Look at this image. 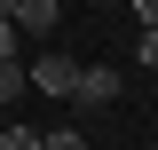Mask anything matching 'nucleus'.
<instances>
[{
    "label": "nucleus",
    "instance_id": "obj_1",
    "mask_svg": "<svg viewBox=\"0 0 158 150\" xmlns=\"http://www.w3.org/2000/svg\"><path fill=\"white\" fill-rule=\"evenodd\" d=\"M71 103H79V111H111V103H118V71H111V63H79Z\"/></svg>",
    "mask_w": 158,
    "mask_h": 150
},
{
    "label": "nucleus",
    "instance_id": "obj_2",
    "mask_svg": "<svg viewBox=\"0 0 158 150\" xmlns=\"http://www.w3.org/2000/svg\"><path fill=\"white\" fill-rule=\"evenodd\" d=\"M24 79H32L40 95H63V103H71V79H79V63H71V56L56 48V56H40V63H24Z\"/></svg>",
    "mask_w": 158,
    "mask_h": 150
},
{
    "label": "nucleus",
    "instance_id": "obj_3",
    "mask_svg": "<svg viewBox=\"0 0 158 150\" xmlns=\"http://www.w3.org/2000/svg\"><path fill=\"white\" fill-rule=\"evenodd\" d=\"M56 16H63L56 0H16V16H8V24H16V32H56Z\"/></svg>",
    "mask_w": 158,
    "mask_h": 150
},
{
    "label": "nucleus",
    "instance_id": "obj_4",
    "mask_svg": "<svg viewBox=\"0 0 158 150\" xmlns=\"http://www.w3.org/2000/svg\"><path fill=\"white\" fill-rule=\"evenodd\" d=\"M24 95H32V79H24V63H0V111H16Z\"/></svg>",
    "mask_w": 158,
    "mask_h": 150
},
{
    "label": "nucleus",
    "instance_id": "obj_5",
    "mask_svg": "<svg viewBox=\"0 0 158 150\" xmlns=\"http://www.w3.org/2000/svg\"><path fill=\"white\" fill-rule=\"evenodd\" d=\"M0 150H40V127H24V119H8V127H0Z\"/></svg>",
    "mask_w": 158,
    "mask_h": 150
},
{
    "label": "nucleus",
    "instance_id": "obj_6",
    "mask_svg": "<svg viewBox=\"0 0 158 150\" xmlns=\"http://www.w3.org/2000/svg\"><path fill=\"white\" fill-rule=\"evenodd\" d=\"M40 150H87V142H79V127H48V134H40Z\"/></svg>",
    "mask_w": 158,
    "mask_h": 150
},
{
    "label": "nucleus",
    "instance_id": "obj_7",
    "mask_svg": "<svg viewBox=\"0 0 158 150\" xmlns=\"http://www.w3.org/2000/svg\"><path fill=\"white\" fill-rule=\"evenodd\" d=\"M135 63H142V71H158V32H142V40H135Z\"/></svg>",
    "mask_w": 158,
    "mask_h": 150
},
{
    "label": "nucleus",
    "instance_id": "obj_8",
    "mask_svg": "<svg viewBox=\"0 0 158 150\" xmlns=\"http://www.w3.org/2000/svg\"><path fill=\"white\" fill-rule=\"evenodd\" d=\"M0 63H16V24L0 16Z\"/></svg>",
    "mask_w": 158,
    "mask_h": 150
},
{
    "label": "nucleus",
    "instance_id": "obj_9",
    "mask_svg": "<svg viewBox=\"0 0 158 150\" xmlns=\"http://www.w3.org/2000/svg\"><path fill=\"white\" fill-rule=\"evenodd\" d=\"M135 24H142V32H158V0H135Z\"/></svg>",
    "mask_w": 158,
    "mask_h": 150
},
{
    "label": "nucleus",
    "instance_id": "obj_10",
    "mask_svg": "<svg viewBox=\"0 0 158 150\" xmlns=\"http://www.w3.org/2000/svg\"><path fill=\"white\" fill-rule=\"evenodd\" d=\"M0 127H8V111H0Z\"/></svg>",
    "mask_w": 158,
    "mask_h": 150
},
{
    "label": "nucleus",
    "instance_id": "obj_11",
    "mask_svg": "<svg viewBox=\"0 0 158 150\" xmlns=\"http://www.w3.org/2000/svg\"><path fill=\"white\" fill-rule=\"evenodd\" d=\"M150 150H158V142H150Z\"/></svg>",
    "mask_w": 158,
    "mask_h": 150
}]
</instances>
